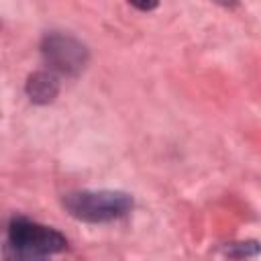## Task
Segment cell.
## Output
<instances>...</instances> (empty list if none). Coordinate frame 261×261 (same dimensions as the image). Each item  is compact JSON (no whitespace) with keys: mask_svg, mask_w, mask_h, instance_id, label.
<instances>
[{"mask_svg":"<svg viewBox=\"0 0 261 261\" xmlns=\"http://www.w3.org/2000/svg\"><path fill=\"white\" fill-rule=\"evenodd\" d=\"M65 210L84 222H110L133 208V198L116 190H84L63 198Z\"/></svg>","mask_w":261,"mask_h":261,"instance_id":"obj_1","label":"cell"},{"mask_svg":"<svg viewBox=\"0 0 261 261\" xmlns=\"http://www.w3.org/2000/svg\"><path fill=\"white\" fill-rule=\"evenodd\" d=\"M218 4H224V6H232V4H237V0H216Z\"/></svg>","mask_w":261,"mask_h":261,"instance_id":"obj_6","label":"cell"},{"mask_svg":"<svg viewBox=\"0 0 261 261\" xmlns=\"http://www.w3.org/2000/svg\"><path fill=\"white\" fill-rule=\"evenodd\" d=\"M43 55L51 67L63 73H77L86 65V47L71 37L49 35L43 41Z\"/></svg>","mask_w":261,"mask_h":261,"instance_id":"obj_3","label":"cell"},{"mask_svg":"<svg viewBox=\"0 0 261 261\" xmlns=\"http://www.w3.org/2000/svg\"><path fill=\"white\" fill-rule=\"evenodd\" d=\"M8 249L14 251L16 257L35 259L59 253L67 247L65 237L45 224L33 222L29 218H12L8 224Z\"/></svg>","mask_w":261,"mask_h":261,"instance_id":"obj_2","label":"cell"},{"mask_svg":"<svg viewBox=\"0 0 261 261\" xmlns=\"http://www.w3.org/2000/svg\"><path fill=\"white\" fill-rule=\"evenodd\" d=\"M128 2L139 10H153L159 4V0H128Z\"/></svg>","mask_w":261,"mask_h":261,"instance_id":"obj_5","label":"cell"},{"mask_svg":"<svg viewBox=\"0 0 261 261\" xmlns=\"http://www.w3.org/2000/svg\"><path fill=\"white\" fill-rule=\"evenodd\" d=\"M59 92V82L53 73L49 71H37L29 77L27 82V94L33 102L37 104H47L51 102Z\"/></svg>","mask_w":261,"mask_h":261,"instance_id":"obj_4","label":"cell"}]
</instances>
